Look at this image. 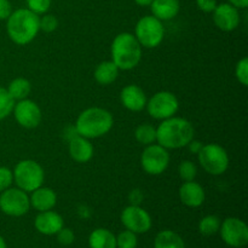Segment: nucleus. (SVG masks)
Returning a JSON list of instances; mask_svg holds the SVG:
<instances>
[{
	"mask_svg": "<svg viewBox=\"0 0 248 248\" xmlns=\"http://www.w3.org/2000/svg\"><path fill=\"white\" fill-rule=\"evenodd\" d=\"M195 130L193 124L186 118L172 116L162 120L156 127V143L166 149H179L194 140Z\"/></svg>",
	"mask_w": 248,
	"mask_h": 248,
	"instance_id": "obj_1",
	"label": "nucleus"
},
{
	"mask_svg": "<svg viewBox=\"0 0 248 248\" xmlns=\"http://www.w3.org/2000/svg\"><path fill=\"white\" fill-rule=\"evenodd\" d=\"M40 16L29 9H17L6 19V33L12 43L24 46L31 44L40 31Z\"/></svg>",
	"mask_w": 248,
	"mask_h": 248,
	"instance_id": "obj_2",
	"label": "nucleus"
},
{
	"mask_svg": "<svg viewBox=\"0 0 248 248\" xmlns=\"http://www.w3.org/2000/svg\"><path fill=\"white\" fill-rule=\"evenodd\" d=\"M114 126V118L109 110L99 107L85 109L79 114L75 123L77 133L87 140L106 136Z\"/></svg>",
	"mask_w": 248,
	"mask_h": 248,
	"instance_id": "obj_3",
	"label": "nucleus"
},
{
	"mask_svg": "<svg viewBox=\"0 0 248 248\" xmlns=\"http://www.w3.org/2000/svg\"><path fill=\"white\" fill-rule=\"evenodd\" d=\"M111 61L120 70H131L142 60V46L135 34L124 31L114 38L110 46Z\"/></svg>",
	"mask_w": 248,
	"mask_h": 248,
	"instance_id": "obj_4",
	"label": "nucleus"
},
{
	"mask_svg": "<svg viewBox=\"0 0 248 248\" xmlns=\"http://www.w3.org/2000/svg\"><path fill=\"white\" fill-rule=\"evenodd\" d=\"M12 173H14V183H16L17 188L22 189L26 193H31L38 189L45 181V172L43 166L35 160H21L17 162Z\"/></svg>",
	"mask_w": 248,
	"mask_h": 248,
	"instance_id": "obj_5",
	"label": "nucleus"
},
{
	"mask_svg": "<svg viewBox=\"0 0 248 248\" xmlns=\"http://www.w3.org/2000/svg\"><path fill=\"white\" fill-rule=\"evenodd\" d=\"M196 155L201 167L212 176H220L229 169V154L222 145L216 143L205 144Z\"/></svg>",
	"mask_w": 248,
	"mask_h": 248,
	"instance_id": "obj_6",
	"label": "nucleus"
},
{
	"mask_svg": "<svg viewBox=\"0 0 248 248\" xmlns=\"http://www.w3.org/2000/svg\"><path fill=\"white\" fill-rule=\"evenodd\" d=\"M135 36L142 47L155 48L165 38V28L162 21L153 15L138 19L135 28Z\"/></svg>",
	"mask_w": 248,
	"mask_h": 248,
	"instance_id": "obj_7",
	"label": "nucleus"
},
{
	"mask_svg": "<svg viewBox=\"0 0 248 248\" xmlns=\"http://www.w3.org/2000/svg\"><path fill=\"white\" fill-rule=\"evenodd\" d=\"M148 114L155 120H166L177 114L179 101L174 93L170 91H159L147 101Z\"/></svg>",
	"mask_w": 248,
	"mask_h": 248,
	"instance_id": "obj_8",
	"label": "nucleus"
},
{
	"mask_svg": "<svg viewBox=\"0 0 248 248\" xmlns=\"http://www.w3.org/2000/svg\"><path fill=\"white\" fill-rule=\"evenodd\" d=\"M169 149L161 147L157 143L147 145L140 155V166L145 173L150 176H159L164 173L170 165Z\"/></svg>",
	"mask_w": 248,
	"mask_h": 248,
	"instance_id": "obj_9",
	"label": "nucleus"
},
{
	"mask_svg": "<svg viewBox=\"0 0 248 248\" xmlns=\"http://www.w3.org/2000/svg\"><path fill=\"white\" fill-rule=\"evenodd\" d=\"M31 208L28 193L19 188H11L0 193V210L10 217H22Z\"/></svg>",
	"mask_w": 248,
	"mask_h": 248,
	"instance_id": "obj_10",
	"label": "nucleus"
},
{
	"mask_svg": "<svg viewBox=\"0 0 248 248\" xmlns=\"http://www.w3.org/2000/svg\"><path fill=\"white\" fill-rule=\"evenodd\" d=\"M220 236L230 247L242 248L248 244V227L244 220L239 218H227L220 223Z\"/></svg>",
	"mask_w": 248,
	"mask_h": 248,
	"instance_id": "obj_11",
	"label": "nucleus"
},
{
	"mask_svg": "<svg viewBox=\"0 0 248 248\" xmlns=\"http://www.w3.org/2000/svg\"><path fill=\"white\" fill-rule=\"evenodd\" d=\"M121 223L135 234H144L152 228V217L140 205H130L121 212Z\"/></svg>",
	"mask_w": 248,
	"mask_h": 248,
	"instance_id": "obj_12",
	"label": "nucleus"
},
{
	"mask_svg": "<svg viewBox=\"0 0 248 248\" xmlns=\"http://www.w3.org/2000/svg\"><path fill=\"white\" fill-rule=\"evenodd\" d=\"M12 113H14L15 120L17 121V124L22 127L29 128V130L38 127L43 119L40 107L38 106L36 102L29 98L17 101L15 103Z\"/></svg>",
	"mask_w": 248,
	"mask_h": 248,
	"instance_id": "obj_13",
	"label": "nucleus"
},
{
	"mask_svg": "<svg viewBox=\"0 0 248 248\" xmlns=\"http://www.w3.org/2000/svg\"><path fill=\"white\" fill-rule=\"evenodd\" d=\"M213 22L216 27L223 31H232L239 27V9L229 2L218 4L213 10Z\"/></svg>",
	"mask_w": 248,
	"mask_h": 248,
	"instance_id": "obj_14",
	"label": "nucleus"
},
{
	"mask_svg": "<svg viewBox=\"0 0 248 248\" xmlns=\"http://www.w3.org/2000/svg\"><path fill=\"white\" fill-rule=\"evenodd\" d=\"M121 104L130 111H142L147 106V94L138 85H127L121 90Z\"/></svg>",
	"mask_w": 248,
	"mask_h": 248,
	"instance_id": "obj_15",
	"label": "nucleus"
},
{
	"mask_svg": "<svg viewBox=\"0 0 248 248\" xmlns=\"http://www.w3.org/2000/svg\"><path fill=\"white\" fill-rule=\"evenodd\" d=\"M34 227L43 235H55L64 227V222L60 213L52 210L44 211L35 217Z\"/></svg>",
	"mask_w": 248,
	"mask_h": 248,
	"instance_id": "obj_16",
	"label": "nucleus"
},
{
	"mask_svg": "<svg viewBox=\"0 0 248 248\" xmlns=\"http://www.w3.org/2000/svg\"><path fill=\"white\" fill-rule=\"evenodd\" d=\"M179 199L186 207L198 208L202 206L206 200L205 189L195 181L184 182L179 188Z\"/></svg>",
	"mask_w": 248,
	"mask_h": 248,
	"instance_id": "obj_17",
	"label": "nucleus"
},
{
	"mask_svg": "<svg viewBox=\"0 0 248 248\" xmlns=\"http://www.w3.org/2000/svg\"><path fill=\"white\" fill-rule=\"evenodd\" d=\"M29 201H31V207L39 211V212L50 211L57 203V194L53 189L41 186L31 191Z\"/></svg>",
	"mask_w": 248,
	"mask_h": 248,
	"instance_id": "obj_18",
	"label": "nucleus"
},
{
	"mask_svg": "<svg viewBox=\"0 0 248 248\" xmlns=\"http://www.w3.org/2000/svg\"><path fill=\"white\" fill-rule=\"evenodd\" d=\"M69 155L75 162L86 164L93 157V145L87 138L77 135L69 142Z\"/></svg>",
	"mask_w": 248,
	"mask_h": 248,
	"instance_id": "obj_19",
	"label": "nucleus"
},
{
	"mask_svg": "<svg viewBox=\"0 0 248 248\" xmlns=\"http://www.w3.org/2000/svg\"><path fill=\"white\" fill-rule=\"evenodd\" d=\"M153 16L160 21H170L179 14V0H153L150 4Z\"/></svg>",
	"mask_w": 248,
	"mask_h": 248,
	"instance_id": "obj_20",
	"label": "nucleus"
},
{
	"mask_svg": "<svg viewBox=\"0 0 248 248\" xmlns=\"http://www.w3.org/2000/svg\"><path fill=\"white\" fill-rule=\"evenodd\" d=\"M119 69L113 61H103L96 67L93 73L94 80L102 86H108L113 84L119 77Z\"/></svg>",
	"mask_w": 248,
	"mask_h": 248,
	"instance_id": "obj_21",
	"label": "nucleus"
},
{
	"mask_svg": "<svg viewBox=\"0 0 248 248\" xmlns=\"http://www.w3.org/2000/svg\"><path fill=\"white\" fill-rule=\"evenodd\" d=\"M89 245L90 248H116V237L110 230L99 228L90 234Z\"/></svg>",
	"mask_w": 248,
	"mask_h": 248,
	"instance_id": "obj_22",
	"label": "nucleus"
},
{
	"mask_svg": "<svg viewBox=\"0 0 248 248\" xmlns=\"http://www.w3.org/2000/svg\"><path fill=\"white\" fill-rule=\"evenodd\" d=\"M154 248H186V244L176 232L162 230L155 237Z\"/></svg>",
	"mask_w": 248,
	"mask_h": 248,
	"instance_id": "obj_23",
	"label": "nucleus"
},
{
	"mask_svg": "<svg viewBox=\"0 0 248 248\" xmlns=\"http://www.w3.org/2000/svg\"><path fill=\"white\" fill-rule=\"evenodd\" d=\"M7 92L15 102L28 98L31 91V84L26 78H16L7 86Z\"/></svg>",
	"mask_w": 248,
	"mask_h": 248,
	"instance_id": "obj_24",
	"label": "nucleus"
},
{
	"mask_svg": "<svg viewBox=\"0 0 248 248\" xmlns=\"http://www.w3.org/2000/svg\"><path fill=\"white\" fill-rule=\"evenodd\" d=\"M135 138L140 144L150 145L156 142V127L150 124H142L135 131Z\"/></svg>",
	"mask_w": 248,
	"mask_h": 248,
	"instance_id": "obj_25",
	"label": "nucleus"
},
{
	"mask_svg": "<svg viewBox=\"0 0 248 248\" xmlns=\"http://www.w3.org/2000/svg\"><path fill=\"white\" fill-rule=\"evenodd\" d=\"M220 219L217 216H206L199 223V230L203 236H212L219 232L220 228Z\"/></svg>",
	"mask_w": 248,
	"mask_h": 248,
	"instance_id": "obj_26",
	"label": "nucleus"
},
{
	"mask_svg": "<svg viewBox=\"0 0 248 248\" xmlns=\"http://www.w3.org/2000/svg\"><path fill=\"white\" fill-rule=\"evenodd\" d=\"M16 102L12 99L7 90L0 86V121L6 119L14 110V106Z\"/></svg>",
	"mask_w": 248,
	"mask_h": 248,
	"instance_id": "obj_27",
	"label": "nucleus"
},
{
	"mask_svg": "<svg viewBox=\"0 0 248 248\" xmlns=\"http://www.w3.org/2000/svg\"><path fill=\"white\" fill-rule=\"evenodd\" d=\"M178 176L183 182L195 181L196 176H198V166L193 161L184 160L178 166Z\"/></svg>",
	"mask_w": 248,
	"mask_h": 248,
	"instance_id": "obj_28",
	"label": "nucleus"
},
{
	"mask_svg": "<svg viewBox=\"0 0 248 248\" xmlns=\"http://www.w3.org/2000/svg\"><path fill=\"white\" fill-rule=\"evenodd\" d=\"M137 245V235L127 229L125 232H120L118 235V237H116V247L118 248H136Z\"/></svg>",
	"mask_w": 248,
	"mask_h": 248,
	"instance_id": "obj_29",
	"label": "nucleus"
},
{
	"mask_svg": "<svg viewBox=\"0 0 248 248\" xmlns=\"http://www.w3.org/2000/svg\"><path fill=\"white\" fill-rule=\"evenodd\" d=\"M235 77H236L237 81L242 85V86H247L248 85V58L244 57L236 63L235 67Z\"/></svg>",
	"mask_w": 248,
	"mask_h": 248,
	"instance_id": "obj_30",
	"label": "nucleus"
},
{
	"mask_svg": "<svg viewBox=\"0 0 248 248\" xmlns=\"http://www.w3.org/2000/svg\"><path fill=\"white\" fill-rule=\"evenodd\" d=\"M39 26H40V31L45 33H52L58 28V19L53 15L44 14L39 18Z\"/></svg>",
	"mask_w": 248,
	"mask_h": 248,
	"instance_id": "obj_31",
	"label": "nucleus"
},
{
	"mask_svg": "<svg viewBox=\"0 0 248 248\" xmlns=\"http://www.w3.org/2000/svg\"><path fill=\"white\" fill-rule=\"evenodd\" d=\"M27 1V9L33 11L36 15H44L48 11L51 6V1L52 0H26Z\"/></svg>",
	"mask_w": 248,
	"mask_h": 248,
	"instance_id": "obj_32",
	"label": "nucleus"
},
{
	"mask_svg": "<svg viewBox=\"0 0 248 248\" xmlns=\"http://www.w3.org/2000/svg\"><path fill=\"white\" fill-rule=\"evenodd\" d=\"M14 183V173L9 167L0 166V193L11 186Z\"/></svg>",
	"mask_w": 248,
	"mask_h": 248,
	"instance_id": "obj_33",
	"label": "nucleus"
},
{
	"mask_svg": "<svg viewBox=\"0 0 248 248\" xmlns=\"http://www.w3.org/2000/svg\"><path fill=\"white\" fill-rule=\"evenodd\" d=\"M56 235H57L58 242H60L61 245H63V246H69V245H72L75 240L74 232L64 227H63Z\"/></svg>",
	"mask_w": 248,
	"mask_h": 248,
	"instance_id": "obj_34",
	"label": "nucleus"
},
{
	"mask_svg": "<svg viewBox=\"0 0 248 248\" xmlns=\"http://www.w3.org/2000/svg\"><path fill=\"white\" fill-rule=\"evenodd\" d=\"M218 5L217 0H196V6L205 14H212Z\"/></svg>",
	"mask_w": 248,
	"mask_h": 248,
	"instance_id": "obj_35",
	"label": "nucleus"
},
{
	"mask_svg": "<svg viewBox=\"0 0 248 248\" xmlns=\"http://www.w3.org/2000/svg\"><path fill=\"white\" fill-rule=\"evenodd\" d=\"M12 5L9 0H0V19L6 21L10 15L12 14Z\"/></svg>",
	"mask_w": 248,
	"mask_h": 248,
	"instance_id": "obj_36",
	"label": "nucleus"
},
{
	"mask_svg": "<svg viewBox=\"0 0 248 248\" xmlns=\"http://www.w3.org/2000/svg\"><path fill=\"white\" fill-rule=\"evenodd\" d=\"M202 143L199 142V140H191L190 142H189V144L186 145V147L189 148V150H190L193 154H198L199 152L201 150V148H202Z\"/></svg>",
	"mask_w": 248,
	"mask_h": 248,
	"instance_id": "obj_37",
	"label": "nucleus"
},
{
	"mask_svg": "<svg viewBox=\"0 0 248 248\" xmlns=\"http://www.w3.org/2000/svg\"><path fill=\"white\" fill-rule=\"evenodd\" d=\"M228 1L237 9H246L248 6V0H228Z\"/></svg>",
	"mask_w": 248,
	"mask_h": 248,
	"instance_id": "obj_38",
	"label": "nucleus"
},
{
	"mask_svg": "<svg viewBox=\"0 0 248 248\" xmlns=\"http://www.w3.org/2000/svg\"><path fill=\"white\" fill-rule=\"evenodd\" d=\"M133 1L137 5H140V6H150L153 0H133Z\"/></svg>",
	"mask_w": 248,
	"mask_h": 248,
	"instance_id": "obj_39",
	"label": "nucleus"
},
{
	"mask_svg": "<svg viewBox=\"0 0 248 248\" xmlns=\"http://www.w3.org/2000/svg\"><path fill=\"white\" fill-rule=\"evenodd\" d=\"M0 248H7L6 247V242H5L4 237L0 236Z\"/></svg>",
	"mask_w": 248,
	"mask_h": 248,
	"instance_id": "obj_40",
	"label": "nucleus"
}]
</instances>
